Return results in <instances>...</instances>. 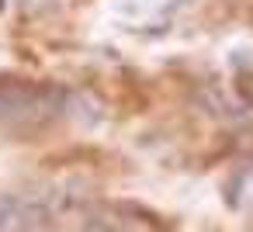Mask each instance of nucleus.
<instances>
[{"mask_svg":"<svg viewBox=\"0 0 253 232\" xmlns=\"http://www.w3.org/2000/svg\"><path fill=\"white\" fill-rule=\"evenodd\" d=\"M66 90L18 80V77H0V125L7 121H35L63 111Z\"/></svg>","mask_w":253,"mask_h":232,"instance_id":"nucleus-1","label":"nucleus"}]
</instances>
